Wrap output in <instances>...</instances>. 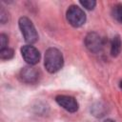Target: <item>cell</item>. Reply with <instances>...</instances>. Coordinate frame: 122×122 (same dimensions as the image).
Wrapping results in <instances>:
<instances>
[{
	"label": "cell",
	"mask_w": 122,
	"mask_h": 122,
	"mask_svg": "<svg viewBox=\"0 0 122 122\" xmlns=\"http://www.w3.org/2000/svg\"><path fill=\"white\" fill-rule=\"evenodd\" d=\"M64 59L61 51L56 48H49L45 53V68L51 72L54 73L63 67Z\"/></svg>",
	"instance_id": "1"
},
{
	"label": "cell",
	"mask_w": 122,
	"mask_h": 122,
	"mask_svg": "<svg viewBox=\"0 0 122 122\" xmlns=\"http://www.w3.org/2000/svg\"><path fill=\"white\" fill-rule=\"evenodd\" d=\"M18 24H19V28H20V30L23 34L25 41L29 43L30 45L35 43L38 39V34H37V31L32 22L28 17L24 16V17L19 18Z\"/></svg>",
	"instance_id": "2"
},
{
	"label": "cell",
	"mask_w": 122,
	"mask_h": 122,
	"mask_svg": "<svg viewBox=\"0 0 122 122\" xmlns=\"http://www.w3.org/2000/svg\"><path fill=\"white\" fill-rule=\"evenodd\" d=\"M66 16H67L68 22L72 27H75V28L81 27L86 22V14H85L84 10L75 5L69 7Z\"/></svg>",
	"instance_id": "3"
},
{
	"label": "cell",
	"mask_w": 122,
	"mask_h": 122,
	"mask_svg": "<svg viewBox=\"0 0 122 122\" xmlns=\"http://www.w3.org/2000/svg\"><path fill=\"white\" fill-rule=\"evenodd\" d=\"M21 54L24 58V60L30 65L33 66L37 64L40 60V52L39 51L31 46V45H25L21 48Z\"/></svg>",
	"instance_id": "4"
},
{
	"label": "cell",
	"mask_w": 122,
	"mask_h": 122,
	"mask_svg": "<svg viewBox=\"0 0 122 122\" xmlns=\"http://www.w3.org/2000/svg\"><path fill=\"white\" fill-rule=\"evenodd\" d=\"M85 45L89 51L92 52H99L104 47V40L98 33L90 32L85 38Z\"/></svg>",
	"instance_id": "5"
},
{
	"label": "cell",
	"mask_w": 122,
	"mask_h": 122,
	"mask_svg": "<svg viewBox=\"0 0 122 122\" xmlns=\"http://www.w3.org/2000/svg\"><path fill=\"white\" fill-rule=\"evenodd\" d=\"M55 101L59 106L70 112H75L78 110V103L76 99L72 96L69 95H57L55 97Z\"/></svg>",
	"instance_id": "6"
},
{
	"label": "cell",
	"mask_w": 122,
	"mask_h": 122,
	"mask_svg": "<svg viewBox=\"0 0 122 122\" xmlns=\"http://www.w3.org/2000/svg\"><path fill=\"white\" fill-rule=\"evenodd\" d=\"M20 78L26 83H35L39 78V71L37 69L31 66L24 67L20 71Z\"/></svg>",
	"instance_id": "7"
},
{
	"label": "cell",
	"mask_w": 122,
	"mask_h": 122,
	"mask_svg": "<svg viewBox=\"0 0 122 122\" xmlns=\"http://www.w3.org/2000/svg\"><path fill=\"white\" fill-rule=\"evenodd\" d=\"M122 48V42L119 36H114L112 41V46H111V53L112 56H117Z\"/></svg>",
	"instance_id": "8"
},
{
	"label": "cell",
	"mask_w": 122,
	"mask_h": 122,
	"mask_svg": "<svg viewBox=\"0 0 122 122\" xmlns=\"http://www.w3.org/2000/svg\"><path fill=\"white\" fill-rule=\"evenodd\" d=\"M13 50L10 48H4L0 49V58L4 60H9L13 57Z\"/></svg>",
	"instance_id": "9"
},
{
	"label": "cell",
	"mask_w": 122,
	"mask_h": 122,
	"mask_svg": "<svg viewBox=\"0 0 122 122\" xmlns=\"http://www.w3.org/2000/svg\"><path fill=\"white\" fill-rule=\"evenodd\" d=\"M112 15L119 23L122 24V4H117L113 7Z\"/></svg>",
	"instance_id": "10"
},
{
	"label": "cell",
	"mask_w": 122,
	"mask_h": 122,
	"mask_svg": "<svg viewBox=\"0 0 122 122\" xmlns=\"http://www.w3.org/2000/svg\"><path fill=\"white\" fill-rule=\"evenodd\" d=\"M80 4L87 10H93L96 5V2L93 0H85V1H80Z\"/></svg>",
	"instance_id": "11"
},
{
	"label": "cell",
	"mask_w": 122,
	"mask_h": 122,
	"mask_svg": "<svg viewBox=\"0 0 122 122\" xmlns=\"http://www.w3.org/2000/svg\"><path fill=\"white\" fill-rule=\"evenodd\" d=\"M8 43H9V40H8V36L4 33H1L0 34V49H4V48H7L8 46Z\"/></svg>",
	"instance_id": "12"
},
{
	"label": "cell",
	"mask_w": 122,
	"mask_h": 122,
	"mask_svg": "<svg viewBox=\"0 0 122 122\" xmlns=\"http://www.w3.org/2000/svg\"><path fill=\"white\" fill-rule=\"evenodd\" d=\"M0 18H1V22H2L3 24L8 20V16H6L5 11H4V10H3V9L1 10V12H0Z\"/></svg>",
	"instance_id": "13"
},
{
	"label": "cell",
	"mask_w": 122,
	"mask_h": 122,
	"mask_svg": "<svg viewBox=\"0 0 122 122\" xmlns=\"http://www.w3.org/2000/svg\"><path fill=\"white\" fill-rule=\"evenodd\" d=\"M104 122H114L113 120H112V119H107V120H105Z\"/></svg>",
	"instance_id": "14"
},
{
	"label": "cell",
	"mask_w": 122,
	"mask_h": 122,
	"mask_svg": "<svg viewBox=\"0 0 122 122\" xmlns=\"http://www.w3.org/2000/svg\"><path fill=\"white\" fill-rule=\"evenodd\" d=\"M120 89H121V90H122V81H121V82H120Z\"/></svg>",
	"instance_id": "15"
}]
</instances>
